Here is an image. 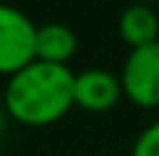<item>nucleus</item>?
<instances>
[{"mask_svg": "<svg viewBox=\"0 0 159 156\" xmlns=\"http://www.w3.org/2000/svg\"><path fill=\"white\" fill-rule=\"evenodd\" d=\"M73 78L76 73L68 65H50L34 60L8 78L3 91V107L8 120L26 128H47L60 122L73 102Z\"/></svg>", "mask_w": 159, "mask_h": 156, "instance_id": "f257e3e1", "label": "nucleus"}, {"mask_svg": "<svg viewBox=\"0 0 159 156\" xmlns=\"http://www.w3.org/2000/svg\"><path fill=\"white\" fill-rule=\"evenodd\" d=\"M37 24L16 5L0 3V76H16L37 60Z\"/></svg>", "mask_w": 159, "mask_h": 156, "instance_id": "f03ea898", "label": "nucleus"}, {"mask_svg": "<svg viewBox=\"0 0 159 156\" xmlns=\"http://www.w3.org/2000/svg\"><path fill=\"white\" fill-rule=\"evenodd\" d=\"M123 96L141 109L159 107V42L128 52L120 70Z\"/></svg>", "mask_w": 159, "mask_h": 156, "instance_id": "7ed1b4c3", "label": "nucleus"}, {"mask_svg": "<svg viewBox=\"0 0 159 156\" xmlns=\"http://www.w3.org/2000/svg\"><path fill=\"white\" fill-rule=\"evenodd\" d=\"M123 96L120 76L104 68H89L73 78V102L86 112H107Z\"/></svg>", "mask_w": 159, "mask_h": 156, "instance_id": "20e7f679", "label": "nucleus"}, {"mask_svg": "<svg viewBox=\"0 0 159 156\" xmlns=\"http://www.w3.org/2000/svg\"><path fill=\"white\" fill-rule=\"evenodd\" d=\"M117 31L130 50L146 47L151 42H159V16L149 3H130L120 13Z\"/></svg>", "mask_w": 159, "mask_h": 156, "instance_id": "39448f33", "label": "nucleus"}, {"mask_svg": "<svg viewBox=\"0 0 159 156\" xmlns=\"http://www.w3.org/2000/svg\"><path fill=\"white\" fill-rule=\"evenodd\" d=\"M37 60L50 65H68L78 50L76 31L65 24H42L37 26Z\"/></svg>", "mask_w": 159, "mask_h": 156, "instance_id": "423d86ee", "label": "nucleus"}, {"mask_svg": "<svg viewBox=\"0 0 159 156\" xmlns=\"http://www.w3.org/2000/svg\"><path fill=\"white\" fill-rule=\"evenodd\" d=\"M130 156H159V120L146 125L133 141Z\"/></svg>", "mask_w": 159, "mask_h": 156, "instance_id": "0eeeda50", "label": "nucleus"}, {"mask_svg": "<svg viewBox=\"0 0 159 156\" xmlns=\"http://www.w3.org/2000/svg\"><path fill=\"white\" fill-rule=\"evenodd\" d=\"M5 125H8V112H5L3 99H0V138H3V133H5Z\"/></svg>", "mask_w": 159, "mask_h": 156, "instance_id": "6e6552de", "label": "nucleus"}, {"mask_svg": "<svg viewBox=\"0 0 159 156\" xmlns=\"http://www.w3.org/2000/svg\"><path fill=\"white\" fill-rule=\"evenodd\" d=\"M133 3H149V5H151V3H154V0H133Z\"/></svg>", "mask_w": 159, "mask_h": 156, "instance_id": "1a4fd4ad", "label": "nucleus"}]
</instances>
